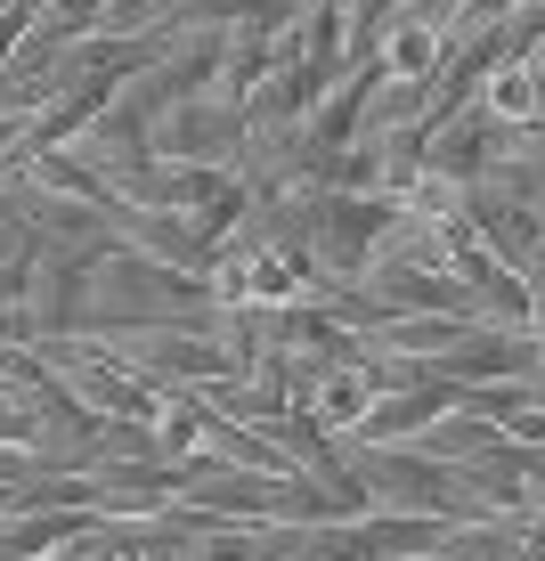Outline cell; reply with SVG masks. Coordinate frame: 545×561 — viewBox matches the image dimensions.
I'll list each match as a JSON object with an SVG mask.
<instances>
[{"instance_id":"2","label":"cell","mask_w":545,"mask_h":561,"mask_svg":"<svg viewBox=\"0 0 545 561\" xmlns=\"http://www.w3.org/2000/svg\"><path fill=\"white\" fill-rule=\"evenodd\" d=\"M480 114H489L497 130H537L545 123V66L537 57H497L489 73H480Z\"/></svg>"},{"instance_id":"1","label":"cell","mask_w":545,"mask_h":561,"mask_svg":"<svg viewBox=\"0 0 545 561\" xmlns=\"http://www.w3.org/2000/svg\"><path fill=\"white\" fill-rule=\"evenodd\" d=\"M375 399H383V382H375V366L366 358H350V366H326V375H309V423H318L334 448H350V439L366 432V415H375Z\"/></svg>"}]
</instances>
